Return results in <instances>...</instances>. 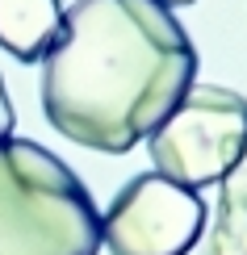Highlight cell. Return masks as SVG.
<instances>
[{"label":"cell","instance_id":"obj_1","mask_svg":"<svg viewBox=\"0 0 247 255\" xmlns=\"http://www.w3.org/2000/svg\"><path fill=\"white\" fill-rule=\"evenodd\" d=\"M193 76L197 50L164 0H76L42 67V113L71 142L126 155Z\"/></svg>","mask_w":247,"mask_h":255},{"label":"cell","instance_id":"obj_2","mask_svg":"<svg viewBox=\"0 0 247 255\" xmlns=\"http://www.w3.org/2000/svg\"><path fill=\"white\" fill-rule=\"evenodd\" d=\"M101 214L67 163L29 142H0V255H96Z\"/></svg>","mask_w":247,"mask_h":255},{"label":"cell","instance_id":"obj_3","mask_svg":"<svg viewBox=\"0 0 247 255\" xmlns=\"http://www.w3.org/2000/svg\"><path fill=\"white\" fill-rule=\"evenodd\" d=\"M147 151L172 184H218L247 155V97L222 84H189L172 113L147 134Z\"/></svg>","mask_w":247,"mask_h":255},{"label":"cell","instance_id":"obj_4","mask_svg":"<svg viewBox=\"0 0 247 255\" xmlns=\"http://www.w3.org/2000/svg\"><path fill=\"white\" fill-rule=\"evenodd\" d=\"M206 230V201L197 188L168 176H134L101 218V243L109 255H189Z\"/></svg>","mask_w":247,"mask_h":255},{"label":"cell","instance_id":"obj_5","mask_svg":"<svg viewBox=\"0 0 247 255\" xmlns=\"http://www.w3.org/2000/svg\"><path fill=\"white\" fill-rule=\"evenodd\" d=\"M63 29L59 0H0V46L21 63H38L50 55Z\"/></svg>","mask_w":247,"mask_h":255},{"label":"cell","instance_id":"obj_6","mask_svg":"<svg viewBox=\"0 0 247 255\" xmlns=\"http://www.w3.org/2000/svg\"><path fill=\"white\" fill-rule=\"evenodd\" d=\"M218 184L222 193L214 205V226L210 239L201 243V255H247V155Z\"/></svg>","mask_w":247,"mask_h":255},{"label":"cell","instance_id":"obj_7","mask_svg":"<svg viewBox=\"0 0 247 255\" xmlns=\"http://www.w3.org/2000/svg\"><path fill=\"white\" fill-rule=\"evenodd\" d=\"M13 126H17V109H13V101H8L4 80H0V142H4V138H13Z\"/></svg>","mask_w":247,"mask_h":255},{"label":"cell","instance_id":"obj_8","mask_svg":"<svg viewBox=\"0 0 247 255\" xmlns=\"http://www.w3.org/2000/svg\"><path fill=\"white\" fill-rule=\"evenodd\" d=\"M164 4H168V8H176V4H193V0H164Z\"/></svg>","mask_w":247,"mask_h":255}]
</instances>
